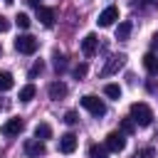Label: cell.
Returning <instances> with one entry per match:
<instances>
[{
    "mask_svg": "<svg viewBox=\"0 0 158 158\" xmlns=\"http://www.w3.org/2000/svg\"><path fill=\"white\" fill-rule=\"evenodd\" d=\"M133 131H136V123L131 121V116H128V118H121V133H123V136H131Z\"/></svg>",
    "mask_w": 158,
    "mask_h": 158,
    "instance_id": "ffe728a7",
    "label": "cell"
},
{
    "mask_svg": "<svg viewBox=\"0 0 158 158\" xmlns=\"http://www.w3.org/2000/svg\"><path fill=\"white\" fill-rule=\"evenodd\" d=\"M96 44H99V37H96L94 32H89V35L81 40V52H84L86 57H91V54L96 52Z\"/></svg>",
    "mask_w": 158,
    "mask_h": 158,
    "instance_id": "7c38bea8",
    "label": "cell"
},
{
    "mask_svg": "<svg viewBox=\"0 0 158 158\" xmlns=\"http://www.w3.org/2000/svg\"><path fill=\"white\" fill-rule=\"evenodd\" d=\"M54 69H57V72H64V69H67V59H64L59 52H54Z\"/></svg>",
    "mask_w": 158,
    "mask_h": 158,
    "instance_id": "7402d4cb",
    "label": "cell"
},
{
    "mask_svg": "<svg viewBox=\"0 0 158 158\" xmlns=\"http://www.w3.org/2000/svg\"><path fill=\"white\" fill-rule=\"evenodd\" d=\"M25 153H27L30 158H42V156L47 153L44 141H40V138H27V141H25Z\"/></svg>",
    "mask_w": 158,
    "mask_h": 158,
    "instance_id": "5b68a950",
    "label": "cell"
},
{
    "mask_svg": "<svg viewBox=\"0 0 158 158\" xmlns=\"http://www.w3.org/2000/svg\"><path fill=\"white\" fill-rule=\"evenodd\" d=\"M59 151L67 153V156L74 153V151H77V136H74V133H64V136L59 138Z\"/></svg>",
    "mask_w": 158,
    "mask_h": 158,
    "instance_id": "30bf717a",
    "label": "cell"
},
{
    "mask_svg": "<svg viewBox=\"0 0 158 158\" xmlns=\"http://www.w3.org/2000/svg\"><path fill=\"white\" fill-rule=\"evenodd\" d=\"M35 94H37L35 84H25V86L20 89V101H32V99H35Z\"/></svg>",
    "mask_w": 158,
    "mask_h": 158,
    "instance_id": "e0dca14e",
    "label": "cell"
},
{
    "mask_svg": "<svg viewBox=\"0 0 158 158\" xmlns=\"http://www.w3.org/2000/svg\"><path fill=\"white\" fill-rule=\"evenodd\" d=\"M153 44H158V32H156V35H153Z\"/></svg>",
    "mask_w": 158,
    "mask_h": 158,
    "instance_id": "83f0119b",
    "label": "cell"
},
{
    "mask_svg": "<svg viewBox=\"0 0 158 158\" xmlns=\"http://www.w3.org/2000/svg\"><path fill=\"white\" fill-rule=\"evenodd\" d=\"M15 86V79L10 72H0V91H10Z\"/></svg>",
    "mask_w": 158,
    "mask_h": 158,
    "instance_id": "9a60e30c",
    "label": "cell"
},
{
    "mask_svg": "<svg viewBox=\"0 0 158 158\" xmlns=\"http://www.w3.org/2000/svg\"><path fill=\"white\" fill-rule=\"evenodd\" d=\"M79 121V116H77V111H67L64 114V123H69V126H74Z\"/></svg>",
    "mask_w": 158,
    "mask_h": 158,
    "instance_id": "cb8c5ba5",
    "label": "cell"
},
{
    "mask_svg": "<svg viewBox=\"0 0 158 158\" xmlns=\"http://www.w3.org/2000/svg\"><path fill=\"white\" fill-rule=\"evenodd\" d=\"M67 84L64 81H52L49 84V89H47V94H49V99H54V101H59V99H64L67 96Z\"/></svg>",
    "mask_w": 158,
    "mask_h": 158,
    "instance_id": "9c48e42d",
    "label": "cell"
},
{
    "mask_svg": "<svg viewBox=\"0 0 158 158\" xmlns=\"http://www.w3.org/2000/svg\"><path fill=\"white\" fill-rule=\"evenodd\" d=\"M25 128V123H22V118H10V121H5L2 126H0V133L2 136H7V138H12V136H20V131Z\"/></svg>",
    "mask_w": 158,
    "mask_h": 158,
    "instance_id": "8992f818",
    "label": "cell"
},
{
    "mask_svg": "<svg viewBox=\"0 0 158 158\" xmlns=\"http://www.w3.org/2000/svg\"><path fill=\"white\" fill-rule=\"evenodd\" d=\"M131 121H133L136 126H151V123H153V111H151V106L143 104V101L131 104Z\"/></svg>",
    "mask_w": 158,
    "mask_h": 158,
    "instance_id": "6da1fadb",
    "label": "cell"
},
{
    "mask_svg": "<svg viewBox=\"0 0 158 158\" xmlns=\"http://www.w3.org/2000/svg\"><path fill=\"white\" fill-rule=\"evenodd\" d=\"M106 156H109L106 146H96V143H94V146L89 148V158H106Z\"/></svg>",
    "mask_w": 158,
    "mask_h": 158,
    "instance_id": "d6986e66",
    "label": "cell"
},
{
    "mask_svg": "<svg viewBox=\"0 0 158 158\" xmlns=\"http://www.w3.org/2000/svg\"><path fill=\"white\" fill-rule=\"evenodd\" d=\"M15 25H17L20 30H27V27L32 25V20H30V15H25V12H20V15L15 17Z\"/></svg>",
    "mask_w": 158,
    "mask_h": 158,
    "instance_id": "44dd1931",
    "label": "cell"
},
{
    "mask_svg": "<svg viewBox=\"0 0 158 158\" xmlns=\"http://www.w3.org/2000/svg\"><path fill=\"white\" fill-rule=\"evenodd\" d=\"M35 138H40V141H47V138H52V126L49 123H37L35 126Z\"/></svg>",
    "mask_w": 158,
    "mask_h": 158,
    "instance_id": "5bb4252c",
    "label": "cell"
},
{
    "mask_svg": "<svg viewBox=\"0 0 158 158\" xmlns=\"http://www.w3.org/2000/svg\"><path fill=\"white\" fill-rule=\"evenodd\" d=\"M104 146H106V151H109V153H121V151L126 148V136H123L121 131H111V133L106 136Z\"/></svg>",
    "mask_w": 158,
    "mask_h": 158,
    "instance_id": "3957f363",
    "label": "cell"
},
{
    "mask_svg": "<svg viewBox=\"0 0 158 158\" xmlns=\"http://www.w3.org/2000/svg\"><path fill=\"white\" fill-rule=\"evenodd\" d=\"M37 20H40L44 27H52V25H54V10L40 5V7H37Z\"/></svg>",
    "mask_w": 158,
    "mask_h": 158,
    "instance_id": "8fae6325",
    "label": "cell"
},
{
    "mask_svg": "<svg viewBox=\"0 0 158 158\" xmlns=\"http://www.w3.org/2000/svg\"><path fill=\"white\" fill-rule=\"evenodd\" d=\"M123 62H126V54H114V57L106 62V67L101 69V77H111L114 72H118V69L123 67Z\"/></svg>",
    "mask_w": 158,
    "mask_h": 158,
    "instance_id": "ba28073f",
    "label": "cell"
},
{
    "mask_svg": "<svg viewBox=\"0 0 158 158\" xmlns=\"http://www.w3.org/2000/svg\"><path fill=\"white\" fill-rule=\"evenodd\" d=\"M10 30V20H5L2 15H0V32H7Z\"/></svg>",
    "mask_w": 158,
    "mask_h": 158,
    "instance_id": "484cf974",
    "label": "cell"
},
{
    "mask_svg": "<svg viewBox=\"0 0 158 158\" xmlns=\"http://www.w3.org/2000/svg\"><path fill=\"white\" fill-rule=\"evenodd\" d=\"M0 54H2V47H0Z\"/></svg>",
    "mask_w": 158,
    "mask_h": 158,
    "instance_id": "4dcf8cb0",
    "label": "cell"
},
{
    "mask_svg": "<svg viewBox=\"0 0 158 158\" xmlns=\"http://www.w3.org/2000/svg\"><path fill=\"white\" fill-rule=\"evenodd\" d=\"M128 35H131V22H128V20L118 22V27H116V40H128Z\"/></svg>",
    "mask_w": 158,
    "mask_h": 158,
    "instance_id": "2e32d148",
    "label": "cell"
},
{
    "mask_svg": "<svg viewBox=\"0 0 158 158\" xmlns=\"http://www.w3.org/2000/svg\"><path fill=\"white\" fill-rule=\"evenodd\" d=\"M81 106H84L91 116H104V114H106V104H104L99 96H94V94L81 96Z\"/></svg>",
    "mask_w": 158,
    "mask_h": 158,
    "instance_id": "7a4b0ae2",
    "label": "cell"
},
{
    "mask_svg": "<svg viewBox=\"0 0 158 158\" xmlns=\"http://www.w3.org/2000/svg\"><path fill=\"white\" fill-rule=\"evenodd\" d=\"M143 67H146V72L158 74V57H156L153 52H146V54H143Z\"/></svg>",
    "mask_w": 158,
    "mask_h": 158,
    "instance_id": "4fadbf2b",
    "label": "cell"
},
{
    "mask_svg": "<svg viewBox=\"0 0 158 158\" xmlns=\"http://www.w3.org/2000/svg\"><path fill=\"white\" fill-rule=\"evenodd\" d=\"M74 74H77V79H81V77H86V64H77V69H74Z\"/></svg>",
    "mask_w": 158,
    "mask_h": 158,
    "instance_id": "d4e9b609",
    "label": "cell"
},
{
    "mask_svg": "<svg viewBox=\"0 0 158 158\" xmlns=\"http://www.w3.org/2000/svg\"><path fill=\"white\" fill-rule=\"evenodd\" d=\"M2 2H5V5H12V2H15V0H2Z\"/></svg>",
    "mask_w": 158,
    "mask_h": 158,
    "instance_id": "f1b7e54d",
    "label": "cell"
},
{
    "mask_svg": "<svg viewBox=\"0 0 158 158\" xmlns=\"http://www.w3.org/2000/svg\"><path fill=\"white\" fill-rule=\"evenodd\" d=\"M42 69H44V64H42V62H35L32 69H30V79H35L37 74H42Z\"/></svg>",
    "mask_w": 158,
    "mask_h": 158,
    "instance_id": "603a6c76",
    "label": "cell"
},
{
    "mask_svg": "<svg viewBox=\"0 0 158 158\" xmlns=\"http://www.w3.org/2000/svg\"><path fill=\"white\" fill-rule=\"evenodd\" d=\"M37 40L32 37V35H20L17 40H15V49L20 52V54H35L37 52Z\"/></svg>",
    "mask_w": 158,
    "mask_h": 158,
    "instance_id": "277c9868",
    "label": "cell"
},
{
    "mask_svg": "<svg viewBox=\"0 0 158 158\" xmlns=\"http://www.w3.org/2000/svg\"><path fill=\"white\" fill-rule=\"evenodd\" d=\"M118 20V7H114V5H109L106 10H101V15H99V27H111L114 22Z\"/></svg>",
    "mask_w": 158,
    "mask_h": 158,
    "instance_id": "52a82bcc",
    "label": "cell"
},
{
    "mask_svg": "<svg viewBox=\"0 0 158 158\" xmlns=\"http://www.w3.org/2000/svg\"><path fill=\"white\" fill-rule=\"evenodd\" d=\"M27 5H32V7H40V0H27Z\"/></svg>",
    "mask_w": 158,
    "mask_h": 158,
    "instance_id": "4316f807",
    "label": "cell"
},
{
    "mask_svg": "<svg viewBox=\"0 0 158 158\" xmlns=\"http://www.w3.org/2000/svg\"><path fill=\"white\" fill-rule=\"evenodd\" d=\"M151 2H158V0H151Z\"/></svg>",
    "mask_w": 158,
    "mask_h": 158,
    "instance_id": "f546056e",
    "label": "cell"
},
{
    "mask_svg": "<svg viewBox=\"0 0 158 158\" xmlns=\"http://www.w3.org/2000/svg\"><path fill=\"white\" fill-rule=\"evenodd\" d=\"M104 94H106L109 99H121V86H118V84H106V86H104Z\"/></svg>",
    "mask_w": 158,
    "mask_h": 158,
    "instance_id": "ac0fdd59",
    "label": "cell"
}]
</instances>
